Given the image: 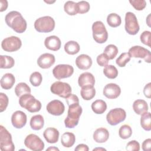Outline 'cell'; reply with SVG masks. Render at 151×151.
<instances>
[{"mask_svg": "<svg viewBox=\"0 0 151 151\" xmlns=\"http://www.w3.org/2000/svg\"><path fill=\"white\" fill-rule=\"evenodd\" d=\"M5 22L17 33H23L27 29V24L20 12L12 11L8 12L5 18Z\"/></svg>", "mask_w": 151, "mask_h": 151, "instance_id": "cell-1", "label": "cell"}, {"mask_svg": "<svg viewBox=\"0 0 151 151\" xmlns=\"http://www.w3.org/2000/svg\"><path fill=\"white\" fill-rule=\"evenodd\" d=\"M82 111V107L79 104L69 106L67 116L64 120L65 127L70 129L76 127L78 123Z\"/></svg>", "mask_w": 151, "mask_h": 151, "instance_id": "cell-2", "label": "cell"}, {"mask_svg": "<svg viewBox=\"0 0 151 151\" xmlns=\"http://www.w3.org/2000/svg\"><path fill=\"white\" fill-rule=\"evenodd\" d=\"M19 104L21 107L31 113L38 112L41 109V102L31 94H25L19 97Z\"/></svg>", "mask_w": 151, "mask_h": 151, "instance_id": "cell-3", "label": "cell"}, {"mask_svg": "<svg viewBox=\"0 0 151 151\" xmlns=\"http://www.w3.org/2000/svg\"><path fill=\"white\" fill-rule=\"evenodd\" d=\"M34 28L39 32H50L55 28V21L50 16H44L37 19Z\"/></svg>", "mask_w": 151, "mask_h": 151, "instance_id": "cell-4", "label": "cell"}, {"mask_svg": "<svg viewBox=\"0 0 151 151\" xmlns=\"http://www.w3.org/2000/svg\"><path fill=\"white\" fill-rule=\"evenodd\" d=\"M92 31L93 39L96 42L103 44L107 40L108 32L101 21H97L93 24Z\"/></svg>", "mask_w": 151, "mask_h": 151, "instance_id": "cell-5", "label": "cell"}, {"mask_svg": "<svg viewBox=\"0 0 151 151\" xmlns=\"http://www.w3.org/2000/svg\"><path fill=\"white\" fill-rule=\"evenodd\" d=\"M0 149L2 151H14L15 146L10 133L3 126H0Z\"/></svg>", "mask_w": 151, "mask_h": 151, "instance_id": "cell-6", "label": "cell"}, {"mask_svg": "<svg viewBox=\"0 0 151 151\" xmlns=\"http://www.w3.org/2000/svg\"><path fill=\"white\" fill-rule=\"evenodd\" d=\"M51 91L60 97L66 99L70 94H71V87L69 84L60 81H55L50 87Z\"/></svg>", "mask_w": 151, "mask_h": 151, "instance_id": "cell-7", "label": "cell"}, {"mask_svg": "<svg viewBox=\"0 0 151 151\" xmlns=\"http://www.w3.org/2000/svg\"><path fill=\"white\" fill-rule=\"evenodd\" d=\"M126 117V113L122 108H115L111 110L106 116V120L109 124L116 126L123 122Z\"/></svg>", "mask_w": 151, "mask_h": 151, "instance_id": "cell-8", "label": "cell"}, {"mask_svg": "<svg viewBox=\"0 0 151 151\" xmlns=\"http://www.w3.org/2000/svg\"><path fill=\"white\" fill-rule=\"evenodd\" d=\"M140 27L137 18L134 13L127 12L125 15V30L130 35H136Z\"/></svg>", "mask_w": 151, "mask_h": 151, "instance_id": "cell-9", "label": "cell"}, {"mask_svg": "<svg viewBox=\"0 0 151 151\" xmlns=\"http://www.w3.org/2000/svg\"><path fill=\"white\" fill-rule=\"evenodd\" d=\"M22 45L19 38L16 36H11L4 39L1 42L2 48L6 52H14L18 50Z\"/></svg>", "mask_w": 151, "mask_h": 151, "instance_id": "cell-10", "label": "cell"}, {"mask_svg": "<svg viewBox=\"0 0 151 151\" xmlns=\"http://www.w3.org/2000/svg\"><path fill=\"white\" fill-rule=\"evenodd\" d=\"M25 146L33 151H41L44 148L42 140L36 134H29L24 140Z\"/></svg>", "mask_w": 151, "mask_h": 151, "instance_id": "cell-11", "label": "cell"}, {"mask_svg": "<svg viewBox=\"0 0 151 151\" xmlns=\"http://www.w3.org/2000/svg\"><path fill=\"white\" fill-rule=\"evenodd\" d=\"M74 73V68L68 64H58L52 70V74L58 80L70 77Z\"/></svg>", "mask_w": 151, "mask_h": 151, "instance_id": "cell-12", "label": "cell"}, {"mask_svg": "<svg viewBox=\"0 0 151 151\" xmlns=\"http://www.w3.org/2000/svg\"><path fill=\"white\" fill-rule=\"evenodd\" d=\"M128 54L130 57L143 58L145 62L148 63H150L151 62V54L150 51L143 47L139 45L133 46L129 50Z\"/></svg>", "mask_w": 151, "mask_h": 151, "instance_id": "cell-13", "label": "cell"}, {"mask_svg": "<svg viewBox=\"0 0 151 151\" xmlns=\"http://www.w3.org/2000/svg\"><path fill=\"white\" fill-rule=\"evenodd\" d=\"M46 109L50 114L54 116H60L64 113L65 106L61 101L54 100L47 104Z\"/></svg>", "mask_w": 151, "mask_h": 151, "instance_id": "cell-14", "label": "cell"}, {"mask_svg": "<svg viewBox=\"0 0 151 151\" xmlns=\"http://www.w3.org/2000/svg\"><path fill=\"white\" fill-rule=\"evenodd\" d=\"M103 93L106 97L109 99H114L120 96L121 89L117 84L115 83H109L106 84L104 87Z\"/></svg>", "mask_w": 151, "mask_h": 151, "instance_id": "cell-15", "label": "cell"}, {"mask_svg": "<svg viewBox=\"0 0 151 151\" xmlns=\"http://www.w3.org/2000/svg\"><path fill=\"white\" fill-rule=\"evenodd\" d=\"M27 118L25 113L22 111H15L11 116V123L12 126L17 129H21L27 123Z\"/></svg>", "mask_w": 151, "mask_h": 151, "instance_id": "cell-16", "label": "cell"}, {"mask_svg": "<svg viewBox=\"0 0 151 151\" xmlns=\"http://www.w3.org/2000/svg\"><path fill=\"white\" fill-rule=\"evenodd\" d=\"M55 58L53 54L44 53L41 54L37 60L38 66L43 69L50 68L55 63Z\"/></svg>", "mask_w": 151, "mask_h": 151, "instance_id": "cell-17", "label": "cell"}, {"mask_svg": "<svg viewBox=\"0 0 151 151\" xmlns=\"http://www.w3.org/2000/svg\"><path fill=\"white\" fill-rule=\"evenodd\" d=\"M92 60L90 56L86 54H81L76 59V64L80 70H87L92 65Z\"/></svg>", "mask_w": 151, "mask_h": 151, "instance_id": "cell-18", "label": "cell"}, {"mask_svg": "<svg viewBox=\"0 0 151 151\" xmlns=\"http://www.w3.org/2000/svg\"><path fill=\"white\" fill-rule=\"evenodd\" d=\"M78 83L80 87L94 86L95 83V78L94 76L89 73L85 72L80 74L78 79Z\"/></svg>", "mask_w": 151, "mask_h": 151, "instance_id": "cell-19", "label": "cell"}, {"mask_svg": "<svg viewBox=\"0 0 151 151\" xmlns=\"http://www.w3.org/2000/svg\"><path fill=\"white\" fill-rule=\"evenodd\" d=\"M44 45L48 50L55 51L60 50L61 42L60 39L58 37L55 35H51L45 39Z\"/></svg>", "mask_w": 151, "mask_h": 151, "instance_id": "cell-20", "label": "cell"}, {"mask_svg": "<svg viewBox=\"0 0 151 151\" xmlns=\"http://www.w3.org/2000/svg\"><path fill=\"white\" fill-rule=\"evenodd\" d=\"M43 136L48 143H55L58 140L59 132L55 128L48 127L44 130Z\"/></svg>", "mask_w": 151, "mask_h": 151, "instance_id": "cell-21", "label": "cell"}, {"mask_svg": "<svg viewBox=\"0 0 151 151\" xmlns=\"http://www.w3.org/2000/svg\"><path fill=\"white\" fill-rule=\"evenodd\" d=\"M93 137L96 142L99 143H104L109 139V132L106 129L100 127L95 130Z\"/></svg>", "mask_w": 151, "mask_h": 151, "instance_id": "cell-22", "label": "cell"}, {"mask_svg": "<svg viewBox=\"0 0 151 151\" xmlns=\"http://www.w3.org/2000/svg\"><path fill=\"white\" fill-rule=\"evenodd\" d=\"M15 82V78L11 73L5 74L1 79V86L5 90L11 88Z\"/></svg>", "mask_w": 151, "mask_h": 151, "instance_id": "cell-23", "label": "cell"}, {"mask_svg": "<svg viewBox=\"0 0 151 151\" xmlns=\"http://www.w3.org/2000/svg\"><path fill=\"white\" fill-rule=\"evenodd\" d=\"M133 109L137 114L142 115L148 111L147 103L144 100H136L133 102Z\"/></svg>", "mask_w": 151, "mask_h": 151, "instance_id": "cell-24", "label": "cell"}, {"mask_svg": "<svg viewBox=\"0 0 151 151\" xmlns=\"http://www.w3.org/2000/svg\"><path fill=\"white\" fill-rule=\"evenodd\" d=\"M76 142V137L74 133L71 132H65L61 138V143L65 147L73 146Z\"/></svg>", "mask_w": 151, "mask_h": 151, "instance_id": "cell-25", "label": "cell"}, {"mask_svg": "<svg viewBox=\"0 0 151 151\" xmlns=\"http://www.w3.org/2000/svg\"><path fill=\"white\" fill-rule=\"evenodd\" d=\"M44 124V120L42 116L37 114L32 116L30 120V126L34 130L41 129Z\"/></svg>", "mask_w": 151, "mask_h": 151, "instance_id": "cell-26", "label": "cell"}, {"mask_svg": "<svg viewBox=\"0 0 151 151\" xmlns=\"http://www.w3.org/2000/svg\"><path fill=\"white\" fill-rule=\"evenodd\" d=\"M91 109L96 114H103L107 109L106 103L102 100H96L91 104Z\"/></svg>", "mask_w": 151, "mask_h": 151, "instance_id": "cell-27", "label": "cell"}, {"mask_svg": "<svg viewBox=\"0 0 151 151\" xmlns=\"http://www.w3.org/2000/svg\"><path fill=\"white\" fill-rule=\"evenodd\" d=\"M80 47L77 42L74 41H69L64 45L65 51L70 55H74L78 53Z\"/></svg>", "mask_w": 151, "mask_h": 151, "instance_id": "cell-28", "label": "cell"}, {"mask_svg": "<svg viewBox=\"0 0 151 151\" xmlns=\"http://www.w3.org/2000/svg\"><path fill=\"white\" fill-rule=\"evenodd\" d=\"M80 94L85 100L92 99L96 95V90L94 86H86L81 87Z\"/></svg>", "mask_w": 151, "mask_h": 151, "instance_id": "cell-29", "label": "cell"}, {"mask_svg": "<svg viewBox=\"0 0 151 151\" xmlns=\"http://www.w3.org/2000/svg\"><path fill=\"white\" fill-rule=\"evenodd\" d=\"M15 64L14 59L8 55L0 56V68H11Z\"/></svg>", "mask_w": 151, "mask_h": 151, "instance_id": "cell-30", "label": "cell"}, {"mask_svg": "<svg viewBox=\"0 0 151 151\" xmlns=\"http://www.w3.org/2000/svg\"><path fill=\"white\" fill-rule=\"evenodd\" d=\"M140 125L146 131H150L151 130V117L150 112L147 111L141 115Z\"/></svg>", "mask_w": 151, "mask_h": 151, "instance_id": "cell-31", "label": "cell"}, {"mask_svg": "<svg viewBox=\"0 0 151 151\" xmlns=\"http://www.w3.org/2000/svg\"><path fill=\"white\" fill-rule=\"evenodd\" d=\"M107 22L111 27H117L122 23L121 17L116 13H111L107 17Z\"/></svg>", "mask_w": 151, "mask_h": 151, "instance_id": "cell-32", "label": "cell"}, {"mask_svg": "<svg viewBox=\"0 0 151 151\" xmlns=\"http://www.w3.org/2000/svg\"><path fill=\"white\" fill-rule=\"evenodd\" d=\"M15 93L17 96L21 97L25 94H31V88L25 83L21 82L16 86Z\"/></svg>", "mask_w": 151, "mask_h": 151, "instance_id": "cell-33", "label": "cell"}, {"mask_svg": "<svg viewBox=\"0 0 151 151\" xmlns=\"http://www.w3.org/2000/svg\"><path fill=\"white\" fill-rule=\"evenodd\" d=\"M64 9L69 15H75L78 13L77 3L72 1H68L64 4Z\"/></svg>", "mask_w": 151, "mask_h": 151, "instance_id": "cell-34", "label": "cell"}, {"mask_svg": "<svg viewBox=\"0 0 151 151\" xmlns=\"http://www.w3.org/2000/svg\"><path fill=\"white\" fill-rule=\"evenodd\" d=\"M104 76L110 79H114L118 76V70L116 67L113 65H107L103 69Z\"/></svg>", "mask_w": 151, "mask_h": 151, "instance_id": "cell-35", "label": "cell"}, {"mask_svg": "<svg viewBox=\"0 0 151 151\" xmlns=\"http://www.w3.org/2000/svg\"><path fill=\"white\" fill-rule=\"evenodd\" d=\"M118 51V48L116 45L113 44H109L106 47L103 53L109 60H113L117 55Z\"/></svg>", "mask_w": 151, "mask_h": 151, "instance_id": "cell-36", "label": "cell"}, {"mask_svg": "<svg viewBox=\"0 0 151 151\" xmlns=\"http://www.w3.org/2000/svg\"><path fill=\"white\" fill-rule=\"evenodd\" d=\"M119 134L120 138L123 139H127L129 138L132 134L131 127L128 124H124L122 126L119 130Z\"/></svg>", "mask_w": 151, "mask_h": 151, "instance_id": "cell-37", "label": "cell"}, {"mask_svg": "<svg viewBox=\"0 0 151 151\" xmlns=\"http://www.w3.org/2000/svg\"><path fill=\"white\" fill-rule=\"evenodd\" d=\"M42 80V77L40 73L35 71L32 73L29 77V81L34 87L39 86Z\"/></svg>", "mask_w": 151, "mask_h": 151, "instance_id": "cell-38", "label": "cell"}, {"mask_svg": "<svg viewBox=\"0 0 151 151\" xmlns=\"http://www.w3.org/2000/svg\"><path fill=\"white\" fill-rule=\"evenodd\" d=\"M131 57L127 52H123L116 59V63L120 67H125L126 64L130 60Z\"/></svg>", "mask_w": 151, "mask_h": 151, "instance_id": "cell-39", "label": "cell"}, {"mask_svg": "<svg viewBox=\"0 0 151 151\" xmlns=\"http://www.w3.org/2000/svg\"><path fill=\"white\" fill-rule=\"evenodd\" d=\"M77 12L78 14H84L87 12L90 8V4L87 1H81L77 3Z\"/></svg>", "mask_w": 151, "mask_h": 151, "instance_id": "cell-40", "label": "cell"}, {"mask_svg": "<svg viewBox=\"0 0 151 151\" xmlns=\"http://www.w3.org/2000/svg\"><path fill=\"white\" fill-rule=\"evenodd\" d=\"M129 2L137 11L143 10L146 6V2L145 0H130Z\"/></svg>", "mask_w": 151, "mask_h": 151, "instance_id": "cell-41", "label": "cell"}, {"mask_svg": "<svg viewBox=\"0 0 151 151\" xmlns=\"http://www.w3.org/2000/svg\"><path fill=\"white\" fill-rule=\"evenodd\" d=\"M150 37H151V32L149 31H143L140 37V39L141 42L149 47H150Z\"/></svg>", "mask_w": 151, "mask_h": 151, "instance_id": "cell-42", "label": "cell"}, {"mask_svg": "<svg viewBox=\"0 0 151 151\" xmlns=\"http://www.w3.org/2000/svg\"><path fill=\"white\" fill-rule=\"evenodd\" d=\"M9 99L8 96L3 93H0V111L2 112L6 110L8 105Z\"/></svg>", "mask_w": 151, "mask_h": 151, "instance_id": "cell-43", "label": "cell"}, {"mask_svg": "<svg viewBox=\"0 0 151 151\" xmlns=\"http://www.w3.org/2000/svg\"><path fill=\"white\" fill-rule=\"evenodd\" d=\"M126 149L129 151H139L140 150V144L136 140H132L127 143Z\"/></svg>", "mask_w": 151, "mask_h": 151, "instance_id": "cell-44", "label": "cell"}, {"mask_svg": "<svg viewBox=\"0 0 151 151\" xmlns=\"http://www.w3.org/2000/svg\"><path fill=\"white\" fill-rule=\"evenodd\" d=\"M109 61V59L104 53L99 55L97 57V63L101 67H105L106 65H107Z\"/></svg>", "mask_w": 151, "mask_h": 151, "instance_id": "cell-45", "label": "cell"}, {"mask_svg": "<svg viewBox=\"0 0 151 151\" xmlns=\"http://www.w3.org/2000/svg\"><path fill=\"white\" fill-rule=\"evenodd\" d=\"M66 102L68 104V106L73 105V104H79V99L78 97L73 94H70L66 99H65Z\"/></svg>", "mask_w": 151, "mask_h": 151, "instance_id": "cell-46", "label": "cell"}, {"mask_svg": "<svg viewBox=\"0 0 151 151\" xmlns=\"http://www.w3.org/2000/svg\"><path fill=\"white\" fill-rule=\"evenodd\" d=\"M151 83H149L148 84H147L143 89V93L145 96V97H146L148 99H150L151 97Z\"/></svg>", "mask_w": 151, "mask_h": 151, "instance_id": "cell-47", "label": "cell"}, {"mask_svg": "<svg viewBox=\"0 0 151 151\" xmlns=\"http://www.w3.org/2000/svg\"><path fill=\"white\" fill-rule=\"evenodd\" d=\"M142 149L144 151H149L150 149L151 146V139L150 138L144 140L142 143Z\"/></svg>", "mask_w": 151, "mask_h": 151, "instance_id": "cell-48", "label": "cell"}, {"mask_svg": "<svg viewBox=\"0 0 151 151\" xmlns=\"http://www.w3.org/2000/svg\"><path fill=\"white\" fill-rule=\"evenodd\" d=\"M88 147L85 144H80L75 148L76 151H88Z\"/></svg>", "mask_w": 151, "mask_h": 151, "instance_id": "cell-49", "label": "cell"}, {"mask_svg": "<svg viewBox=\"0 0 151 151\" xmlns=\"http://www.w3.org/2000/svg\"><path fill=\"white\" fill-rule=\"evenodd\" d=\"M1 9L0 11L2 12L4 11H5L8 7V1L6 0H1Z\"/></svg>", "mask_w": 151, "mask_h": 151, "instance_id": "cell-50", "label": "cell"}, {"mask_svg": "<svg viewBox=\"0 0 151 151\" xmlns=\"http://www.w3.org/2000/svg\"><path fill=\"white\" fill-rule=\"evenodd\" d=\"M47 151V150H59V149H58V148H57V147H50L49 148H48V149H47V150H46Z\"/></svg>", "mask_w": 151, "mask_h": 151, "instance_id": "cell-51", "label": "cell"}, {"mask_svg": "<svg viewBox=\"0 0 151 151\" xmlns=\"http://www.w3.org/2000/svg\"><path fill=\"white\" fill-rule=\"evenodd\" d=\"M106 150L105 149H104V148H99V147H97V148H96V149H94L93 150V151H94V150Z\"/></svg>", "mask_w": 151, "mask_h": 151, "instance_id": "cell-52", "label": "cell"}]
</instances>
